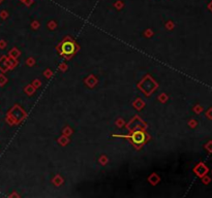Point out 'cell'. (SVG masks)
<instances>
[{"instance_id":"cell-1","label":"cell","mask_w":212,"mask_h":198,"mask_svg":"<svg viewBox=\"0 0 212 198\" xmlns=\"http://www.w3.org/2000/svg\"><path fill=\"white\" fill-rule=\"evenodd\" d=\"M131 138H133V140L135 141V142L141 143V142L144 141L145 135H144L143 132H135V133L133 134V136H131Z\"/></svg>"},{"instance_id":"cell-2","label":"cell","mask_w":212,"mask_h":198,"mask_svg":"<svg viewBox=\"0 0 212 198\" xmlns=\"http://www.w3.org/2000/svg\"><path fill=\"white\" fill-rule=\"evenodd\" d=\"M63 50H66L65 53H71L73 50V45H71L70 43H66V45L63 47Z\"/></svg>"}]
</instances>
